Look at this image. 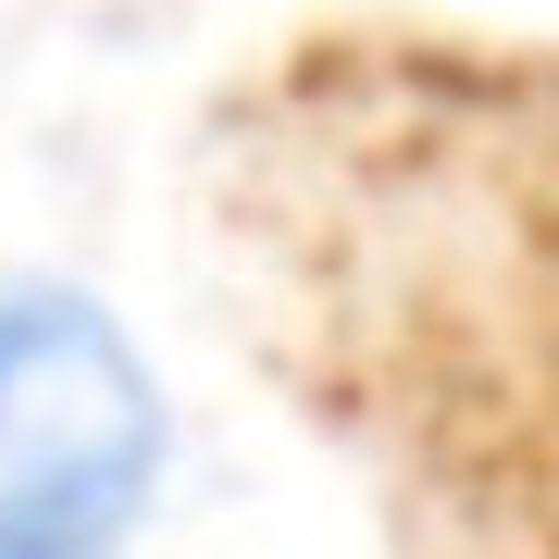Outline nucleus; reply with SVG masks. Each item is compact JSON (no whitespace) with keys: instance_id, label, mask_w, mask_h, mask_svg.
<instances>
[{"instance_id":"nucleus-1","label":"nucleus","mask_w":559,"mask_h":559,"mask_svg":"<svg viewBox=\"0 0 559 559\" xmlns=\"http://www.w3.org/2000/svg\"><path fill=\"white\" fill-rule=\"evenodd\" d=\"M162 485V399L112 311L0 299V559H112Z\"/></svg>"}]
</instances>
